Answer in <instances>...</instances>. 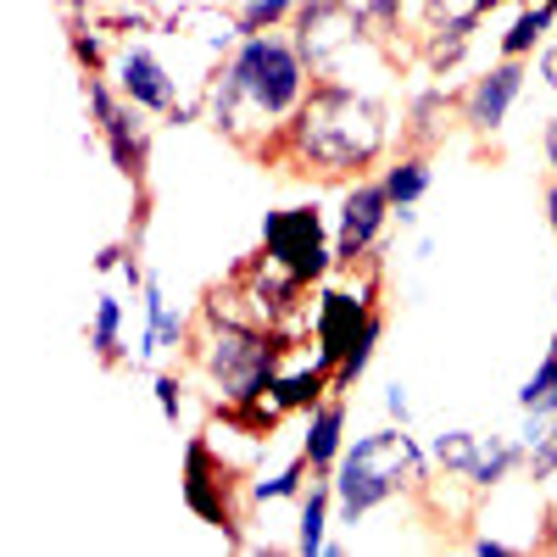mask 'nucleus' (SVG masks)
<instances>
[{
  "label": "nucleus",
  "mask_w": 557,
  "mask_h": 557,
  "mask_svg": "<svg viewBox=\"0 0 557 557\" xmlns=\"http://www.w3.org/2000/svg\"><path fill=\"white\" fill-rule=\"evenodd\" d=\"M240 491H246V480H240L235 462L212 446V430L184 441V507H190L207 530H218L228 546H251L246 541V513H240Z\"/></svg>",
  "instance_id": "5"
},
{
  "label": "nucleus",
  "mask_w": 557,
  "mask_h": 557,
  "mask_svg": "<svg viewBox=\"0 0 557 557\" xmlns=\"http://www.w3.org/2000/svg\"><path fill=\"white\" fill-rule=\"evenodd\" d=\"M67 51L84 73H107L112 67V51H107V28L96 17H67Z\"/></svg>",
  "instance_id": "24"
},
{
  "label": "nucleus",
  "mask_w": 557,
  "mask_h": 557,
  "mask_svg": "<svg viewBox=\"0 0 557 557\" xmlns=\"http://www.w3.org/2000/svg\"><path fill=\"white\" fill-rule=\"evenodd\" d=\"M157 407H162V418L168 424H178V412H184V385H178V374H157Z\"/></svg>",
  "instance_id": "31"
},
{
  "label": "nucleus",
  "mask_w": 557,
  "mask_h": 557,
  "mask_svg": "<svg viewBox=\"0 0 557 557\" xmlns=\"http://www.w3.org/2000/svg\"><path fill=\"white\" fill-rule=\"evenodd\" d=\"M524 84H530V62L496 57L480 78H469V89H457V123L469 128L474 139H496L502 123H507V112L519 107Z\"/></svg>",
  "instance_id": "9"
},
{
  "label": "nucleus",
  "mask_w": 557,
  "mask_h": 557,
  "mask_svg": "<svg viewBox=\"0 0 557 557\" xmlns=\"http://www.w3.org/2000/svg\"><path fill=\"white\" fill-rule=\"evenodd\" d=\"M385 412H391V424H412V401H407L401 380H396V385H385Z\"/></svg>",
  "instance_id": "32"
},
{
  "label": "nucleus",
  "mask_w": 557,
  "mask_h": 557,
  "mask_svg": "<svg viewBox=\"0 0 557 557\" xmlns=\"http://www.w3.org/2000/svg\"><path fill=\"white\" fill-rule=\"evenodd\" d=\"M112 78H117L123 96L134 107H146L151 117H168L173 101H178V78L168 73V62L151 51V45H128V51L112 62Z\"/></svg>",
  "instance_id": "11"
},
{
  "label": "nucleus",
  "mask_w": 557,
  "mask_h": 557,
  "mask_svg": "<svg viewBox=\"0 0 557 557\" xmlns=\"http://www.w3.org/2000/svg\"><path fill=\"white\" fill-rule=\"evenodd\" d=\"M201 323L207 335H190V351L223 401H251L273 391V380L285 374V357L296 351L290 330H246V323H212V318Z\"/></svg>",
  "instance_id": "4"
},
{
  "label": "nucleus",
  "mask_w": 557,
  "mask_h": 557,
  "mask_svg": "<svg viewBox=\"0 0 557 557\" xmlns=\"http://www.w3.org/2000/svg\"><path fill=\"white\" fill-rule=\"evenodd\" d=\"M89 351H96L107 368H123L134 351L123 346V301L112 290L96 296V318H89Z\"/></svg>",
  "instance_id": "19"
},
{
  "label": "nucleus",
  "mask_w": 557,
  "mask_h": 557,
  "mask_svg": "<svg viewBox=\"0 0 557 557\" xmlns=\"http://www.w3.org/2000/svg\"><path fill=\"white\" fill-rule=\"evenodd\" d=\"M391 107L346 78H318L296 117L257 151L262 162H278L312 178H362L391 151Z\"/></svg>",
  "instance_id": "2"
},
{
  "label": "nucleus",
  "mask_w": 557,
  "mask_h": 557,
  "mask_svg": "<svg viewBox=\"0 0 557 557\" xmlns=\"http://www.w3.org/2000/svg\"><path fill=\"white\" fill-rule=\"evenodd\" d=\"M307 7V0H246L235 12L246 34H268V28H290V17Z\"/></svg>",
  "instance_id": "29"
},
{
  "label": "nucleus",
  "mask_w": 557,
  "mask_h": 557,
  "mask_svg": "<svg viewBox=\"0 0 557 557\" xmlns=\"http://www.w3.org/2000/svg\"><path fill=\"white\" fill-rule=\"evenodd\" d=\"M262 251L296 273L301 285H323L335 273V240L323 228V212L318 207H278L262 218Z\"/></svg>",
  "instance_id": "6"
},
{
  "label": "nucleus",
  "mask_w": 557,
  "mask_h": 557,
  "mask_svg": "<svg viewBox=\"0 0 557 557\" xmlns=\"http://www.w3.org/2000/svg\"><path fill=\"white\" fill-rule=\"evenodd\" d=\"M451 123H457V89H446V84L412 89L407 112H401V146L407 151H435L451 134Z\"/></svg>",
  "instance_id": "12"
},
{
  "label": "nucleus",
  "mask_w": 557,
  "mask_h": 557,
  "mask_svg": "<svg viewBox=\"0 0 557 557\" xmlns=\"http://www.w3.org/2000/svg\"><path fill=\"white\" fill-rule=\"evenodd\" d=\"M290 34H296L301 57L312 62L318 78H335L351 51L374 45V39H368V23H362L357 0H307V7L290 17Z\"/></svg>",
  "instance_id": "7"
},
{
  "label": "nucleus",
  "mask_w": 557,
  "mask_h": 557,
  "mask_svg": "<svg viewBox=\"0 0 557 557\" xmlns=\"http://www.w3.org/2000/svg\"><path fill=\"white\" fill-rule=\"evenodd\" d=\"M430 451L412 441L407 424H391V430H374V435H362L341 451L335 462V519L341 524H357L368 519L374 507H385L391 496L401 491H424L430 485Z\"/></svg>",
  "instance_id": "3"
},
{
  "label": "nucleus",
  "mask_w": 557,
  "mask_h": 557,
  "mask_svg": "<svg viewBox=\"0 0 557 557\" xmlns=\"http://www.w3.org/2000/svg\"><path fill=\"white\" fill-rule=\"evenodd\" d=\"M480 451H485V435L480 430H441L435 435V446H430V457H435V469H446L451 480H462L480 462Z\"/></svg>",
  "instance_id": "23"
},
{
  "label": "nucleus",
  "mask_w": 557,
  "mask_h": 557,
  "mask_svg": "<svg viewBox=\"0 0 557 557\" xmlns=\"http://www.w3.org/2000/svg\"><path fill=\"white\" fill-rule=\"evenodd\" d=\"M469 552L474 557H507V552H513V541H502V535H469Z\"/></svg>",
  "instance_id": "34"
},
{
  "label": "nucleus",
  "mask_w": 557,
  "mask_h": 557,
  "mask_svg": "<svg viewBox=\"0 0 557 557\" xmlns=\"http://www.w3.org/2000/svg\"><path fill=\"white\" fill-rule=\"evenodd\" d=\"M552 23H557V12H546V7H519V17L507 23V34H502V57L530 62V57L541 51V45H546Z\"/></svg>",
  "instance_id": "22"
},
{
  "label": "nucleus",
  "mask_w": 557,
  "mask_h": 557,
  "mask_svg": "<svg viewBox=\"0 0 557 557\" xmlns=\"http://www.w3.org/2000/svg\"><path fill=\"white\" fill-rule=\"evenodd\" d=\"M496 0H424V28H480Z\"/></svg>",
  "instance_id": "28"
},
{
  "label": "nucleus",
  "mask_w": 557,
  "mask_h": 557,
  "mask_svg": "<svg viewBox=\"0 0 557 557\" xmlns=\"http://www.w3.org/2000/svg\"><path fill=\"white\" fill-rule=\"evenodd\" d=\"M530 485H546V480H557V418H552V430H546V441L541 446H530Z\"/></svg>",
  "instance_id": "30"
},
{
  "label": "nucleus",
  "mask_w": 557,
  "mask_h": 557,
  "mask_svg": "<svg viewBox=\"0 0 557 557\" xmlns=\"http://www.w3.org/2000/svg\"><path fill=\"white\" fill-rule=\"evenodd\" d=\"M396 223L401 228H418V207H396Z\"/></svg>",
  "instance_id": "38"
},
{
  "label": "nucleus",
  "mask_w": 557,
  "mask_h": 557,
  "mask_svg": "<svg viewBox=\"0 0 557 557\" xmlns=\"http://www.w3.org/2000/svg\"><path fill=\"white\" fill-rule=\"evenodd\" d=\"M201 112H207V96H201V101H173V112H168V123H173V128H184V123H196Z\"/></svg>",
  "instance_id": "35"
},
{
  "label": "nucleus",
  "mask_w": 557,
  "mask_h": 557,
  "mask_svg": "<svg viewBox=\"0 0 557 557\" xmlns=\"http://www.w3.org/2000/svg\"><path fill=\"white\" fill-rule=\"evenodd\" d=\"M151 112L146 107H134L128 96L96 123V139H101V151L112 157V168L134 184V190H146L151 184Z\"/></svg>",
  "instance_id": "10"
},
{
  "label": "nucleus",
  "mask_w": 557,
  "mask_h": 557,
  "mask_svg": "<svg viewBox=\"0 0 557 557\" xmlns=\"http://www.w3.org/2000/svg\"><path fill=\"white\" fill-rule=\"evenodd\" d=\"M385 178V190H391V207H418V201H424L430 196V151H396V162L380 173Z\"/></svg>",
  "instance_id": "18"
},
{
  "label": "nucleus",
  "mask_w": 557,
  "mask_h": 557,
  "mask_svg": "<svg viewBox=\"0 0 557 557\" xmlns=\"http://www.w3.org/2000/svg\"><path fill=\"white\" fill-rule=\"evenodd\" d=\"M519 412L557 418V351H546V357H541V368L524 380V391H519Z\"/></svg>",
  "instance_id": "27"
},
{
  "label": "nucleus",
  "mask_w": 557,
  "mask_h": 557,
  "mask_svg": "<svg viewBox=\"0 0 557 557\" xmlns=\"http://www.w3.org/2000/svg\"><path fill=\"white\" fill-rule=\"evenodd\" d=\"M139 307H146V335H139V346H134V362H157L162 351L190 346V335H196L190 318L168 307V296H162V285H157V273L146 278V290H139Z\"/></svg>",
  "instance_id": "13"
},
{
  "label": "nucleus",
  "mask_w": 557,
  "mask_h": 557,
  "mask_svg": "<svg viewBox=\"0 0 557 557\" xmlns=\"http://www.w3.org/2000/svg\"><path fill=\"white\" fill-rule=\"evenodd\" d=\"M541 151H546V168L557 173V117H546V128H541Z\"/></svg>",
  "instance_id": "36"
},
{
  "label": "nucleus",
  "mask_w": 557,
  "mask_h": 557,
  "mask_svg": "<svg viewBox=\"0 0 557 557\" xmlns=\"http://www.w3.org/2000/svg\"><path fill=\"white\" fill-rule=\"evenodd\" d=\"M380 341H385V312L374 307L368 312V323L351 335V346L341 351V362H335V396H346L362 374H368V362H374V351H380Z\"/></svg>",
  "instance_id": "20"
},
{
  "label": "nucleus",
  "mask_w": 557,
  "mask_h": 557,
  "mask_svg": "<svg viewBox=\"0 0 557 557\" xmlns=\"http://www.w3.org/2000/svg\"><path fill=\"white\" fill-rule=\"evenodd\" d=\"M524 469H530V446H524V441L485 435V451H480L474 469L462 474V485H469V491H496V485H507V480L524 474Z\"/></svg>",
  "instance_id": "16"
},
{
  "label": "nucleus",
  "mask_w": 557,
  "mask_h": 557,
  "mask_svg": "<svg viewBox=\"0 0 557 557\" xmlns=\"http://www.w3.org/2000/svg\"><path fill=\"white\" fill-rule=\"evenodd\" d=\"M546 223H552V240H557V178L546 184Z\"/></svg>",
  "instance_id": "37"
},
{
  "label": "nucleus",
  "mask_w": 557,
  "mask_h": 557,
  "mask_svg": "<svg viewBox=\"0 0 557 557\" xmlns=\"http://www.w3.org/2000/svg\"><path fill=\"white\" fill-rule=\"evenodd\" d=\"M89 17H96L107 34H151V28L162 23L157 7H146V0H101Z\"/></svg>",
  "instance_id": "25"
},
{
  "label": "nucleus",
  "mask_w": 557,
  "mask_h": 557,
  "mask_svg": "<svg viewBox=\"0 0 557 557\" xmlns=\"http://www.w3.org/2000/svg\"><path fill=\"white\" fill-rule=\"evenodd\" d=\"M496 7H524V0H496Z\"/></svg>",
  "instance_id": "39"
},
{
  "label": "nucleus",
  "mask_w": 557,
  "mask_h": 557,
  "mask_svg": "<svg viewBox=\"0 0 557 557\" xmlns=\"http://www.w3.org/2000/svg\"><path fill=\"white\" fill-rule=\"evenodd\" d=\"M218 7H246V0H218Z\"/></svg>",
  "instance_id": "40"
},
{
  "label": "nucleus",
  "mask_w": 557,
  "mask_h": 557,
  "mask_svg": "<svg viewBox=\"0 0 557 557\" xmlns=\"http://www.w3.org/2000/svg\"><path fill=\"white\" fill-rule=\"evenodd\" d=\"M330 519H335V480L312 474V485L301 491V519H296V552L301 557L330 552Z\"/></svg>",
  "instance_id": "15"
},
{
  "label": "nucleus",
  "mask_w": 557,
  "mask_h": 557,
  "mask_svg": "<svg viewBox=\"0 0 557 557\" xmlns=\"http://www.w3.org/2000/svg\"><path fill=\"white\" fill-rule=\"evenodd\" d=\"M535 78L546 89H557V45H541V51H535Z\"/></svg>",
  "instance_id": "33"
},
{
  "label": "nucleus",
  "mask_w": 557,
  "mask_h": 557,
  "mask_svg": "<svg viewBox=\"0 0 557 557\" xmlns=\"http://www.w3.org/2000/svg\"><path fill=\"white\" fill-rule=\"evenodd\" d=\"M341 451H346V396H323V401L307 412L301 457L312 462V474H335Z\"/></svg>",
  "instance_id": "14"
},
{
  "label": "nucleus",
  "mask_w": 557,
  "mask_h": 557,
  "mask_svg": "<svg viewBox=\"0 0 557 557\" xmlns=\"http://www.w3.org/2000/svg\"><path fill=\"white\" fill-rule=\"evenodd\" d=\"M396 223L385 178H351L341 196V223H335V273L368 268L385 251V228Z\"/></svg>",
  "instance_id": "8"
},
{
  "label": "nucleus",
  "mask_w": 557,
  "mask_h": 557,
  "mask_svg": "<svg viewBox=\"0 0 557 557\" xmlns=\"http://www.w3.org/2000/svg\"><path fill=\"white\" fill-rule=\"evenodd\" d=\"M312 84H318V73L301 57L296 34H278V28L246 34L223 57V67L207 78V123L257 157L296 117V107L307 101Z\"/></svg>",
  "instance_id": "1"
},
{
  "label": "nucleus",
  "mask_w": 557,
  "mask_h": 557,
  "mask_svg": "<svg viewBox=\"0 0 557 557\" xmlns=\"http://www.w3.org/2000/svg\"><path fill=\"white\" fill-rule=\"evenodd\" d=\"M541 7H546V12H557V0H541Z\"/></svg>",
  "instance_id": "41"
},
{
  "label": "nucleus",
  "mask_w": 557,
  "mask_h": 557,
  "mask_svg": "<svg viewBox=\"0 0 557 557\" xmlns=\"http://www.w3.org/2000/svg\"><path fill=\"white\" fill-rule=\"evenodd\" d=\"M273 396L285 401L290 412H312L323 396H335V368L330 362H312V368H285V374L273 380Z\"/></svg>",
  "instance_id": "17"
},
{
  "label": "nucleus",
  "mask_w": 557,
  "mask_h": 557,
  "mask_svg": "<svg viewBox=\"0 0 557 557\" xmlns=\"http://www.w3.org/2000/svg\"><path fill=\"white\" fill-rule=\"evenodd\" d=\"M469 45H474V28H424L418 34V62L435 78H451L462 67V57H469Z\"/></svg>",
  "instance_id": "21"
},
{
  "label": "nucleus",
  "mask_w": 557,
  "mask_h": 557,
  "mask_svg": "<svg viewBox=\"0 0 557 557\" xmlns=\"http://www.w3.org/2000/svg\"><path fill=\"white\" fill-rule=\"evenodd\" d=\"M307 474H312V462L296 451V457H290L278 474L251 480V485H246V496H251V502H290V496H301V491H307Z\"/></svg>",
  "instance_id": "26"
}]
</instances>
